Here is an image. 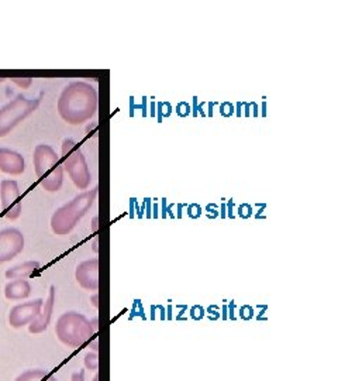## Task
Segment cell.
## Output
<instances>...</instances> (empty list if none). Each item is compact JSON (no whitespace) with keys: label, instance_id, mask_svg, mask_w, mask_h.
<instances>
[{"label":"cell","instance_id":"1","mask_svg":"<svg viewBox=\"0 0 338 381\" xmlns=\"http://www.w3.org/2000/svg\"><path fill=\"white\" fill-rule=\"evenodd\" d=\"M99 95L94 86L83 80L66 85L56 102L59 117L72 126L87 123L97 111Z\"/></svg>","mask_w":338,"mask_h":381},{"label":"cell","instance_id":"2","mask_svg":"<svg viewBox=\"0 0 338 381\" xmlns=\"http://www.w3.org/2000/svg\"><path fill=\"white\" fill-rule=\"evenodd\" d=\"M99 188H92L76 195L73 199L58 207L51 216V229L56 236L69 234L79 220L89 212L93 206Z\"/></svg>","mask_w":338,"mask_h":381},{"label":"cell","instance_id":"3","mask_svg":"<svg viewBox=\"0 0 338 381\" xmlns=\"http://www.w3.org/2000/svg\"><path fill=\"white\" fill-rule=\"evenodd\" d=\"M32 165L41 186L46 192H58L63 182V168L56 151L48 144L34 148Z\"/></svg>","mask_w":338,"mask_h":381},{"label":"cell","instance_id":"4","mask_svg":"<svg viewBox=\"0 0 338 381\" xmlns=\"http://www.w3.org/2000/svg\"><path fill=\"white\" fill-rule=\"evenodd\" d=\"M96 332L92 327L90 320L75 310L63 312L55 325V334L58 340L72 349L82 347Z\"/></svg>","mask_w":338,"mask_h":381},{"label":"cell","instance_id":"5","mask_svg":"<svg viewBox=\"0 0 338 381\" xmlns=\"http://www.w3.org/2000/svg\"><path fill=\"white\" fill-rule=\"evenodd\" d=\"M62 168L77 189H89L92 174L83 152L72 138H65L62 141Z\"/></svg>","mask_w":338,"mask_h":381},{"label":"cell","instance_id":"6","mask_svg":"<svg viewBox=\"0 0 338 381\" xmlns=\"http://www.w3.org/2000/svg\"><path fill=\"white\" fill-rule=\"evenodd\" d=\"M39 104V99H28L23 95L15 96L0 107V137H6L23 120L32 114Z\"/></svg>","mask_w":338,"mask_h":381},{"label":"cell","instance_id":"7","mask_svg":"<svg viewBox=\"0 0 338 381\" xmlns=\"http://www.w3.org/2000/svg\"><path fill=\"white\" fill-rule=\"evenodd\" d=\"M24 250V234L15 227L0 230V264L11 261Z\"/></svg>","mask_w":338,"mask_h":381},{"label":"cell","instance_id":"8","mask_svg":"<svg viewBox=\"0 0 338 381\" xmlns=\"http://www.w3.org/2000/svg\"><path fill=\"white\" fill-rule=\"evenodd\" d=\"M42 299L37 298L28 302L14 305L8 312V325L14 329L28 326L39 313L42 308Z\"/></svg>","mask_w":338,"mask_h":381},{"label":"cell","instance_id":"9","mask_svg":"<svg viewBox=\"0 0 338 381\" xmlns=\"http://www.w3.org/2000/svg\"><path fill=\"white\" fill-rule=\"evenodd\" d=\"M75 279L80 288L96 292L99 289V258L93 257L79 262L75 270Z\"/></svg>","mask_w":338,"mask_h":381},{"label":"cell","instance_id":"10","mask_svg":"<svg viewBox=\"0 0 338 381\" xmlns=\"http://www.w3.org/2000/svg\"><path fill=\"white\" fill-rule=\"evenodd\" d=\"M55 298H56V289L54 285L49 286V292L46 299L42 302V308L38 313V316L28 325V332L32 334H38L46 330L51 319H52V313H54V306H55Z\"/></svg>","mask_w":338,"mask_h":381},{"label":"cell","instance_id":"11","mask_svg":"<svg viewBox=\"0 0 338 381\" xmlns=\"http://www.w3.org/2000/svg\"><path fill=\"white\" fill-rule=\"evenodd\" d=\"M24 169H25V162L20 152L10 148H0V171L1 172L7 175L18 176L24 172Z\"/></svg>","mask_w":338,"mask_h":381},{"label":"cell","instance_id":"12","mask_svg":"<svg viewBox=\"0 0 338 381\" xmlns=\"http://www.w3.org/2000/svg\"><path fill=\"white\" fill-rule=\"evenodd\" d=\"M20 189L18 183L14 179H3L0 182V200H1V207L6 212L7 209L13 207L15 203L20 200Z\"/></svg>","mask_w":338,"mask_h":381},{"label":"cell","instance_id":"13","mask_svg":"<svg viewBox=\"0 0 338 381\" xmlns=\"http://www.w3.org/2000/svg\"><path fill=\"white\" fill-rule=\"evenodd\" d=\"M31 294V285L27 279H11L4 286V296L8 301H21Z\"/></svg>","mask_w":338,"mask_h":381},{"label":"cell","instance_id":"14","mask_svg":"<svg viewBox=\"0 0 338 381\" xmlns=\"http://www.w3.org/2000/svg\"><path fill=\"white\" fill-rule=\"evenodd\" d=\"M41 264L35 260H28V261H24L21 264H17L11 268H7L4 275L7 279H25L28 277H31L32 274H35L38 270H39Z\"/></svg>","mask_w":338,"mask_h":381},{"label":"cell","instance_id":"15","mask_svg":"<svg viewBox=\"0 0 338 381\" xmlns=\"http://www.w3.org/2000/svg\"><path fill=\"white\" fill-rule=\"evenodd\" d=\"M14 381H58L56 377L42 368H30L15 377Z\"/></svg>","mask_w":338,"mask_h":381},{"label":"cell","instance_id":"16","mask_svg":"<svg viewBox=\"0 0 338 381\" xmlns=\"http://www.w3.org/2000/svg\"><path fill=\"white\" fill-rule=\"evenodd\" d=\"M83 363H84L86 370L97 371V368H99V354H97V351H93L92 350V351L86 353Z\"/></svg>","mask_w":338,"mask_h":381},{"label":"cell","instance_id":"17","mask_svg":"<svg viewBox=\"0 0 338 381\" xmlns=\"http://www.w3.org/2000/svg\"><path fill=\"white\" fill-rule=\"evenodd\" d=\"M21 210H23V205H21V202H18L13 207H10V209H7L4 212V217L7 220H17L20 217V214H21Z\"/></svg>","mask_w":338,"mask_h":381},{"label":"cell","instance_id":"18","mask_svg":"<svg viewBox=\"0 0 338 381\" xmlns=\"http://www.w3.org/2000/svg\"><path fill=\"white\" fill-rule=\"evenodd\" d=\"M11 82L21 89H28L32 83L31 78H11Z\"/></svg>","mask_w":338,"mask_h":381},{"label":"cell","instance_id":"19","mask_svg":"<svg viewBox=\"0 0 338 381\" xmlns=\"http://www.w3.org/2000/svg\"><path fill=\"white\" fill-rule=\"evenodd\" d=\"M190 316H192V319L199 320V319H201V318L204 316V309H203L201 306L196 305V306H193V308L190 309Z\"/></svg>","mask_w":338,"mask_h":381},{"label":"cell","instance_id":"20","mask_svg":"<svg viewBox=\"0 0 338 381\" xmlns=\"http://www.w3.org/2000/svg\"><path fill=\"white\" fill-rule=\"evenodd\" d=\"M239 316L242 318V319H251L252 316H254V310H252V308L251 306H248V305H244L241 309H239Z\"/></svg>","mask_w":338,"mask_h":381},{"label":"cell","instance_id":"21","mask_svg":"<svg viewBox=\"0 0 338 381\" xmlns=\"http://www.w3.org/2000/svg\"><path fill=\"white\" fill-rule=\"evenodd\" d=\"M70 381H84V371L80 370V371H76L70 375Z\"/></svg>","mask_w":338,"mask_h":381},{"label":"cell","instance_id":"22","mask_svg":"<svg viewBox=\"0 0 338 381\" xmlns=\"http://www.w3.org/2000/svg\"><path fill=\"white\" fill-rule=\"evenodd\" d=\"M92 305H93L94 308H97V305H99V303H97V292H94V295L92 296Z\"/></svg>","mask_w":338,"mask_h":381},{"label":"cell","instance_id":"23","mask_svg":"<svg viewBox=\"0 0 338 381\" xmlns=\"http://www.w3.org/2000/svg\"><path fill=\"white\" fill-rule=\"evenodd\" d=\"M89 347H92L93 351H97V349H99V347H97V339H94V340L89 344Z\"/></svg>","mask_w":338,"mask_h":381},{"label":"cell","instance_id":"24","mask_svg":"<svg viewBox=\"0 0 338 381\" xmlns=\"http://www.w3.org/2000/svg\"><path fill=\"white\" fill-rule=\"evenodd\" d=\"M93 230H97V216L93 217Z\"/></svg>","mask_w":338,"mask_h":381},{"label":"cell","instance_id":"25","mask_svg":"<svg viewBox=\"0 0 338 381\" xmlns=\"http://www.w3.org/2000/svg\"><path fill=\"white\" fill-rule=\"evenodd\" d=\"M93 251L97 253V237L93 240Z\"/></svg>","mask_w":338,"mask_h":381},{"label":"cell","instance_id":"26","mask_svg":"<svg viewBox=\"0 0 338 381\" xmlns=\"http://www.w3.org/2000/svg\"><path fill=\"white\" fill-rule=\"evenodd\" d=\"M93 381H99V374H97V373L94 374V377H93Z\"/></svg>","mask_w":338,"mask_h":381},{"label":"cell","instance_id":"27","mask_svg":"<svg viewBox=\"0 0 338 381\" xmlns=\"http://www.w3.org/2000/svg\"><path fill=\"white\" fill-rule=\"evenodd\" d=\"M4 80H6L4 78H0V83H1V82H4Z\"/></svg>","mask_w":338,"mask_h":381}]
</instances>
